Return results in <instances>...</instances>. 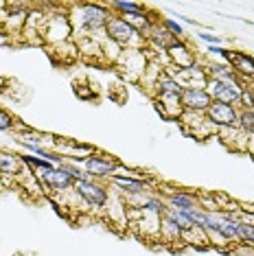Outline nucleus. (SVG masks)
I'll use <instances>...</instances> for the list:
<instances>
[{
  "mask_svg": "<svg viewBox=\"0 0 254 256\" xmlns=\"http://www.w3.org/2000/svg\"><path fill=\"white\" fill-rule=\"evenodd\" d=\"M110 18H112V9L106 7V4H96V2L77 4V26L86 33L106 31Z\"/></svg>",
  "mask_w": 254,
  "mask_h": 256,
  "instance_id": "1",
  "label": "nucleus"
},
{
  "mask_svg": "<svg viewBox=\"0 0 254 256\" xmlns=\"http://www.w3.org/2000/svg\"><path fill=\"white\" fill-rule=\"evenodd\" d=\"M244 88H246L244 81H217V79H208V86H206L212 101L228 103V106L234 108H239Z\"/></svg>",
  "mask_w": 254,
  "mask_h": 256,
  "instance_id": "2",
  "label": "nucleus"
},
{
  "mask_svg": "<svg viewBox=\"0 0 254 256\" xmlns=\"http://www.w3.org/2000/svg\"><path fill=\"white\" fill-rule=\"evenodd\" d=\"M72 188H74V193H77L79 200H84L92 208H106L108 202H110L108 188L103 184L96 182V180H92V178H86V180L74 182Z\"/></svg>",
  "mask_w": 254,
  "mask_h": 256,
  "instance_id": "3",
  "label": "nucleus"
},
{
  "mask_svg": "<svg viewBox=\"0 0 254 256\" xmlns=\"http://www.w3.org/2000/svg\"><path fill=\"white\" fill-rule=\"evenodd\" d=\"M106 36H108V40L116 42L118 46H136L142 42V38L136 33V28L125 18H120V16H112V18L108 20Z\"/></svg>",
  "mask_w": 254,
  "mask_h": 256,
  "instance_id": "4",
  "label": "nucleus"
},
{
  "mask_svg": "<svg viewBox=\"0 0 254 256\" xmlns=\"http://www.w3.org/2000/svg\"><path fill=\"white\" fill-rule=\"evenodd\" d=\"M118 166H120V162L114 156H108V154H90L84 160V171L92 180L112 178Z\"/></svg>",
  "mask_w": 254,
  "mask_h": 256,
  "instance_id": "5",
  "label": "nucleus"
},
{
  "mask_svg": "<svg viewBox=\"0 0 254 256\" xmlns=\"http://www.w3.org/2000/svg\"><path fill=\"white\" fill-rule=\"evenodd\" d=\"M206 123H210L212 127H222V130L236 127L239 125V108L212 101L210 108L206 110Z\"/></svg>",
  "mask_w": 254,
  "mask_h": 256,
  "instance_id": "6",
  "label": "nucleus"
},
{
  "mask_svg": "<svg viewBox=\"0 0 254 256\" xmlns=\"http://www.w3.org/2000/svg\"><path fill=\"white\" fill-rule=\"evenodd\" d=\"M224 64H228L232 68V72L241 81H250L254 79V57L244 53V50H234V48H224L222 55Z\"/></svg>",
  "mask_w": 254,
  "mask_h": 256,
  "instance_id": "7",
  "label": "nucleus"
},
{
  "mask_svg": "<svg viewBox=\"0 0 254 256\" xmlns=\"http://www.w3.org/2000/svg\"><path fill=\"white\" fill-rule=\"evenodd\" d=\"M212 98L206 88H184L182 96H180V106L186 112H195V114H206V110L210 108Z\"/></svg>",
  "mask_w": 254,
  "mask_h": 256,
  "instance_id": "8",
  "label": "nucleus"
},
{
  "mask_svg": "<svg viewBox=\"0 0 254 256\" xmlns=\"http://www.w3.org/2000/svg\"><path fill=\"white\" fill-rule=\"evenodd\" d=\"M38 176L42 178V182H44L46 188L57 190V193L68 190V188H72V186H74V180L68 176L62 166H53V168H48V171H40Z\"/></svg>",
  "mask_w": 254,
  "mask_h": 256,
  "instance_id": "9",
  "label": "nucleus"
},
{
  "mask_svg": "<svg viewBox=\"0 0 254 256\" xmlns=\"http://www.w3.org/2000/svg\"><path fill=\"white\" fill-rule=\"evenodd\" d=\"M166 53H169L173 66H176L178 70H184V68H190L198 64V57H195L193 48H190L184 40H176V44H173Z\"/></svg>",
  "mask_w": 254,
  "mask_h": 256,
  "instance_id": "10",
  "label": "nucleus"
},
{
  "mask_svg": "<svg viewBox=\"0 0 254 256\" xmlns=\"http://www.w3.org/2000/svg\"><path fill=\"white\" fill-rule=\"evenodd\" d=\"M110 182H114L118 186V190L123 195H130V197H142L147 195V182L140 178H132V176H123V173H114L110 178Z\"/></svg>",
  "mask_w": 254,
  "mask_h": 256,
  "instance_id": "11",
  "label": "nucleus"
},
{
  "mask_svg": "<svg viewBox=\"0 0 254 256\" xmlns=\"http://www.w3.org/2000/svg\"><path fill=\"white\" fill-rule=\"evenodd\" d=\"M178 72H180V84L184 88H206L208 86V74L198 64L190 68H184V70H178Z\"/></svg>",
  "mask_w": 254,
  "mask_h": 256,
  "instance_id": "12",
  "label": "nucleus"
},
{
  "mask_svg": "<svg viewBox=\"0 0 254 256\" xmlns=\"http://www.w3.org/2000/svg\"><path fill=\"white\" fill-rule=\"evenodd\" d=\"M166 206L178 208V210H182V212H188V210H193V208H200V204H198V197L190 193L169 190V193H166Z\"/></svg>",
  "mask_w": 254,
  "mask_h": 256,
  "instance_id": "13",
  "label": "nucleus"
},
{
  "mask_svg": "<svg viewBox=\"0 0 254 256\" xmlns=\"http://www.w3.org/2000/svg\"><path fill=\"white\" fill-rule=\"evenodd\" d=\"M156 88H158V94H171V96H182L184 92V86L180 84V79L169 72H160L158 81H156Z\"/></svg>",
  "mask_w": 254,
  "mask_h": 256,
  "instance_id": "14",
  "label": "nucleus"
},
{
  "mask_svg": "<svg viewBox=\"0 0 254 256\" xmlns=\"http://www.w3.org/2000/svg\"><path fill=\"white\" fill-rule=\"evenodd\" d=\"M206 74H208V79H217V81H241L236 74L232 72V68L228 66V64L224 62H212L208 66L204 68Z\"/></svg>",
  "mask_w": 254,
  "mask_h": 256,
  "instance_id": "15",
  "label": "nucleus"
},
{
  "mask_svg": "<svg viewBox=\"0 0 254 256\" xmlns=\"http://www.w3.org/2000/svg\"><path fill=\"white\" fill-rule=\"evenodd\" d=\"M147 40H149V42H154L160 50H169L171 46L176 44V40H178V38H176V36H171V33L166 31V28L158 22V24L152 28V33H149V38H147Z\"/></svg>",
  "mask_w": 254,
  "mask_h": 256,
  "instance_id": "16",
  "label": "nucleus"
},
{
  "mask_svg": "<svg viewBox=\"0 0 254 256\" xmlns=\"http://www.w3.org/2000/svg\"><path fill=\"white\" fill-rule=\"evenodd\" d=\"M0 173L2 176H18V173H22L20 156L11 154V151H0Z\"/></svg>",
  "mask_w": 254,
  "mask_h": 256,
  "instance_id": "17",
  "label": "nucleus"
},
{
  "mask_svg": "<svg viewBox=\"0 0 254 256\" xmlns=\"http://www.w3.org/2000/svg\"><path fill=\"white\" fill-rule=\"evenodd\" d=\"M110 9L118 11V16H134V14H145V7L138 2H132V0H114L110 2Z\"/></svg>",
  "mask_w": 254,
  "mask_h": 256,
  "instance_id": "18",
  "label": "nucleus"
},
{
  "mask_svg": "<svg viewBox=\"0 0 254 256\" xmlns=\"http://www.w3.org/2000/svg\"><path fill=\"white\" fill-rule=\"evenodd\" d=\"M236 241L246 243V246H254V221H241L236 224Z\"/></svg>",
  "mask_w": 254,
  "mask_h": 256,
  "instance_id": "19",
  "label": "nucleus"
},
{
  "mask_svg": "<svg viewBox=\"0 0 254 256\" xmlns=\"http://www.w3.org/2000/svg\"><path fill=\"white\" fill-rule=\"evenodd\" d=\"M248 136H254V110H239V125Z\"/></svg>",
  "mask_w": 254,
  "mask_h": 256,
  "instance_id": "20",
  "label": "nucleus"
},
{
  "mask_svg": "<svg viewBox=\"0 0 254 256\" xmlns=\"http://www.w3.org/2000/svg\"><path fill=\"white\" fill-rule=\"evenodd\" d=\"M20 162H22V164H28V166L38 168V173H40V171H48V168H53V166H55L53 162L42 160V158H38V156H26V154H22V156H20Z\"/></svg>",
  "mask_w": 254,
  "mask_h": 256,
  "instance_id": "21",
  "label": "nucleus"
},
{
  "mask_svg": "<svg viewBox=\"0 0 254 256\" xmlns=\"http://www.w3.org/2000/svg\"><path fill=\"white\" fill-rule=\"evenodd\" d=\"M160 24H162V26L166 28V31L171 33V36H176L178 40H182V38H184V33H186V31H184V26L180 24V22H176L173 18H164V20H160Z\"/></svg>",
  "mask_w": 254,
  "mask_h": 256,
  "instance_id": "22",
  "label": "nucleus"
},
{
  "mask_svg": "<svg viewBox=\"0 0 254 256\" xmlns=\"http://www.w3.org/2000/svg\"><path fill=\"white\" fill-rule=\"evenodd\" d=\"M16 125H18V120L14 118V114L0 108V132H11Z\"/></svg>",
  "mask_w": 254,
  "mask_h": 256,
  "instance_id": "23",
  "label": "nucleus"
},
{
  "mask_svg": "<svg viewBox=\"0 0 254 256\" xmlns=\"http://www.w3.org/2000/svg\"><path fill=\"white\" fill-rule=\"evenodd\" d=\"M60 166L74 180V182H79V180H86V178H88V176H86V171H82V168H79L77 164H72V162H66V160H64Z\"/></svg>",
  "mask_w": 254,
  "mask_h": 256,
  "instance_id": "24",
  "label": "nucleus"
},
{
  "mask_svg": "<svg viewBox=\"0 0 254 256\" xmlns=\"http://www.w3.org/2000/svg\"><path fill=\"white\" fill-rule=\"evenodd\" d=\"M252 108H254V88L246 86L244 94H241V101H239V110H252Z\"/></svg>",
  "mask_w": 254,
  "mask_h": 256,
  "instance_id": "25",
  "label": "nucleus"
},
{
  "mask_svg": "<svg viewBox=\"0 0 254 256\" xmlns=\"http://www.w3.org/2000/svg\"><path fill=\"white\" fill-rule=\"evenodd\" d=\"M200 40H204L208 46H222V38L219 36H212V33H198Z\"/></svg>",
  "mask_w": 254,
  "mask_h": 256,
  "instance_id": "26",
  "label": "nucleus"
},
{
  "mask_svg": "<svg viewBox=\"0 0 254 256\" xmlns=\"http://www.w3.org/2000/svg\"><path fill=\"white\" fill-rule=\"evenodd\" d=\"M224 48H226V46H208V48H206V50H208L210 55H217V57H222V55H224Z\"/></svg>",
  "mask_w": 254,
  "mask_h": 256,
  "instance_id": "27",
  "label": "nucleus"
},
{
  "mask_svg": "<svg viewBox=\"0 0 254 256\" xmlns=\"http://www.w3.org/2000/svg\"><path fill=\"white\" fill-rule=\"evenodd\" d=\"M252 88H254V86H252Z\"/></svg>",
  "mask_w": 254,
  "mask_h": 256,
  "instance_id": "28",
  "label": "nucleus"
}]
</instances>
